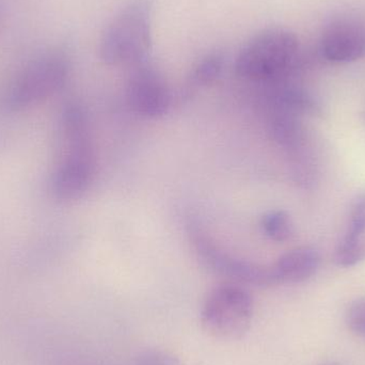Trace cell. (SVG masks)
<instances>
[{
	"instance_id": "10",
	"label": "cell",
	"mask_w": 365,
	"mask_h": 365,
	"mask_svg": "<svg viewBox=\"0 0 365 365\" xmlns=\"http://www.w3.org/2000/svg\"><path fill=\"white\" fill-rule=\"evenodd\" d=\"M319 252L310 247H300L283 255L270 266L272 283L297 284L312 278L319 267Z\"/></svg>"
},
{
	"instance_id": "12",
	"label": "cell",
	"mask_w": 365,
	"mask_h": 365,
	"mask_svg": "<svg viewBox=\"0 0 365 365\" xmlns=\"http://www.w3.org/2000/svg\"><path fill=\"white\" fill-rule=\"evenodd\" d=\"M264 233L277 242L291 240L294 234V225L291 217L283 210H272L262 219Z\"/></svg>"
},
{
	"instance_id": "14",
	"label": "cell",
	"mask_w": 365,
	"mask_h": 365,
	"mask_svg": "<svg viewBox=\"0 0 365 365\" xmlns=\"http://www.w3.org/2000/svg\"><path fill=\"white\" fill-rule=\"evenodd\" d=\"M133 365H181L179 360L160 349H147L141 351L135 358Z\"/></svg>"
},
{
	"instance_id": "15",
	"label": "cell",
	"mask_w": 365,
	"mask_h": 365,
	"mask_svg": "<svg viewBox=\"0 0 365 365\" xmlns=\"http://www.w3.org/2000/svg\"><path fill=\"white\" fill-rule=\"evenodd\" d=\"M328 365H334V364H328Z\"/></svg>"
},
{
	"instance_id": "3",
	"label": "cell",
	"mask_w": 365,
	"mask_h": 365,
	"mask_svg": "<svg viewBox=\"0 0 365 365\" xmlns=\"http://www.w3.org/2000/svg\"><path fill=\"white\" fill-rule=\"evenodd\" d=\"M153 0H132L103 32L100 57L108 66L145 63L152 48Z\"/></svg>"
},
{
	"instance_id": "1",
	"label": "cell",
	"mask_w": 365,
	"mask_h": 365,
	"mask_svg": "<svg viewBox=\"0 0 365 365\" xmlns=\"http://www.w3.org/2000/svg\"><path fill=\"white\" fill-rule=\"evenodd\" d=\"M59 140V154L51 175V192L60 201H74L87 192L96 169L89 120L77 103H68L62 109Z\"/></svg>"
},
{
	"instance_id": "8",
	"label": "cell",
	"mask_w": 365,
	"mask_h": 365,
	"mask_svg": "<svg viewBox=\"0 0 365 365\" xmlns=\"http://www.w3.org/2000/svg\"><path fill=\"white\" fill-rule=\"evenodd\" d=\"M319 51L332 63H351L365 57V24L356 19H338L322 34Z\"/></svg>"
},
{
	"instance_id": "4",
	"label": "cell",
	"mask_w": 365,
	"mask_h": 365,
	"mask_svg": "<svg viewBox=\"0 0 365 365\" xmlns=\"http://www.w3.org/2000/svg\"><path fill=\"white\" fill-rule=\"evenodd\" d=\"M71 63L63 53H49L32 60L9 83L2 104L11 113H21L51 98L70 76Z\"/></svg>"
},
{
	"instance_id": "7",
	"label": "cell",
	"mask_w": 365,
	"mask_h": 365,
	"mask_svg": "<svg viewBox=\"0 0 365 365\" xmlns=\"http://www.w3.org/2000/svg\"><path fill=\"white\" fill-rule=\"evenodd\" d=\"M134 68L126 85L128 106L136 115L147 119L162 117L173 103L164 76L145 62Z\"/></svg>"
},
{
	"instance_id": "11",
	"label": "cell",
	"mask_w": 365,
	"mask_h": 365,
	"mask_svg": "<svg viewBox=\"0 0 365 365\" xmlns=\"http://www.w3.org/2000/svg\"><path fill=\"white\" fill-rule=\"evenodd\" d=\"M225 66L222 53L212 51L202 57L191 68L182 90V98H189L199 90L214 83L220 77Z\"/></svg>"
},
{
	"instance_id": "6",
	"label": "cell",
	"mask_w": 365,
	"mask_h": 365,
	"mask_svg": "<svg viewBox=\"0 0 365 365\" xmlns=\"http://www.w3.org/2000/svg\"><path fill=\"white\" fill-rule=\"evenodd\" d=\"M190 237L197 257L210 272L244 284L261 287L274 285L270 267L229 255L199 227L191 229Z\"/></svg>"
},
{
	"instance_id": "2",
	"label": "cell",
	"mask_w": 365,
	"mask_h": 365,
	"mask_svg": "<svg viewBox=\"0 0 365 365\" xmlns=\"http://www.w3.org/2000/svg\"><path fill=\"white\" fill-rule=\"evenodd\" d=\"M299 40L283 28L259 32L245 44L235 62L242 81L264 86L287 81L297 68Z\"/></svg>"
},
{
	"instance_id": "9",
	"label": "cell",
	"mask_w": 365,
	"mask_h": 365,
	"mask_svg": "<svg viewBox=\"0 0 365 365\" xmlns=\"http://www.w3.org/2000/svg\"><path fill=\"white\" fill-rule=\"evenodd\" d=\"M365 261V193L351 204L346 232L336 248L334 262L340 267H353Z\"/></svg>"
},
{
	"instance_id": "5",
	"label": "cell",
	"mask_w": 365,
	"mask_h": 365,
	"mask_svg": "<svg viewBox=\"0 0 365 365\" xmlns=\"http://www.w3.org/2000/svg\"><path fill=\"white\" fill-rule=\"evenodd\" d=\"M255 302L244 287L234 283L215 287L204 302L201 323L219 339L233 340L244 336L252 323Z\"/></svg>"
},
{
	"instance_id": "13",
	"label": "cell",
	"mask_w": 365,
	"mask_h": 365,
	"mask_svg": "<svg viewBox=\"0 0 365 365\" xmlns=\"http://www.w3.org/2000/svg\"><path fill=\"white\" fill-rule=\"evenodd\" d=\"M347 327L357 336L365 338V297L354 300L345 313Z\"/></svg>"
}]
</instances>
